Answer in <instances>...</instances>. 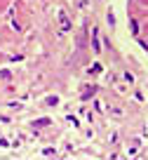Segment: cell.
Wrapping results in <instances>:
<instances>
[{"label": "cell", "mask_w": 148, "mask_h": 160, "mask_svg": "<svg viewBox=\"0 0 148 160\" xmlns=\"http://www.w3.org/2000/svg\"><path fill=\"white\" fill-rule=\"evenodd\" d=\"M59 19H61V28L66 31V28H68L71 24H68V17H66V12H63V9H59Z\"/></svg>", "instance_id": "6da1fadb"}]
</instances>
